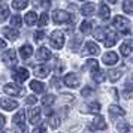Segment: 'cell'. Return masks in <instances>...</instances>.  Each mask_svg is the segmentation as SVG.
I'll list each match as a JSON object with an SVG mask.
<instances>
[{
	"label": "cell",
	"instance_id": "1",
	"mask_svg": "<svg viewBox=\"0 0 133 133\" xmlns=\"http://www.w3.org/2000/svg\"><path fill=\"white\" fill-rule=\"evenodd\" d=\"M49 42H51V45H52L55 49L63 48V45H64V33L60 31V30L52 31L51 36H49Z\"/></svg>",
	"mask_w": 133,
	"mask_h": 133
},
{
	"label": "cell",
	"instance_id": "2",
	"mask_svg": "<svg viewBox=\"0 0 133 133\" xmlns=\"http://www.w3.org/2000/svg\"><path fill=\"white\" fill-rule=\"evenodd\" d=\"M112 24H114L115 29H118L120 31H123L124 35H129V29H130V21H129L127 18H124V17L118 15V17H115V18H114Z\"/></svg>",
	"mask_w": 133,
	"mask_h": 133
},
{
	"label": "cell",
	"instance_id": "3",
	"mask_svg": "<svg viewBox=\"0 0 133 133\" xmlns=\"http://www.w3.org/2000/svg\"><path fill=\"white\" fill-rule=\"evenodd\" d=\"M52 21L55 24H61V23H69L72 21V15L66 11H54L52 12Z\"/></svg>",
	"mask_w": 133,
	"mask_h": 133
},
{
	"label": "cell",
	"instance_id": "4",
	"mask_svg": "<svg viewBox=\"0 0 133 133\" xmlns=\"http://www.w3.org/2000/svg\"><path fill=\"white\" fill-rule=\"evenodd\" d=\"M3 91L9 96H23L24 94V88H21L17 84H6L3 87Z\"/></svg>",
	"mask_w": 133,
	"mask_h": 133
},
{
	"label": "cell",
	"instance_id": "5",
	"mask_svg": "<svg viewBox=\"0 0 133 133\" xmlns=\"http://www.w3.org/2000/svg\"><path fill=\"white\" fill-rule=\"evenodd\" d=\"M2 60H3V63L6 64V66H9V67H12V66H15L17 64V54H15V51L14 49H8L6 52L3 54V57H2Z\"/></svg>",
	"mask_w": 133,
	"mask_h": 133
},
{
	"label": "cell",
	"instance_id": "6",
	"mask_svg": "<svg viewBox=\"0 0 133 133\" xmlns=\"http://www.w3.org/2000/svg\"><path fill=\"white\" fill-rule=\"evenodd\" d=\"M14 124L18 127V129H21L23 132H25L27 130V127H25V114L24 111H19L18 114H15V117L12 118Z\"/></svg>",
	"mask_w": 133,
	"mask_h": 133
},
{
	"label": "cell",
	"instance_id": "7",
	"mask_svg": "<svg viewBox=\"0 0 133 133\" xmlns=\"http://www.w3.org/2000/svg\"><path fill=\"white\" fill-rule=\"evenodd\" d=\"M90 130H105L106 129V123H105V118H103L102 115H97L96 118L93 120L90 126H88Z\"/></svg>",
	"mask_w": 133,
	"mask_h": 133
},
{
	"label": "cell",
	"instance_id": "8",
	"mask_svg": "<svg viewBox=\"0 0 133 133\" xmlns=\"http://www.w3.org/2000/svg\"><path fill=\"white\" fill-rule=\"evenodd\" d=\"M0 106L5 111H14L15 108H18V102L14 100V99H9V97H3L0 100Z\"/></svg>",
	"mask_w": 133,
	"mask_h": 133
},
{
	"label": "cell",
	"instance_id": "9",
	"mask_svg": "<svg viewBox=\"0 0 133 133\" xmlns=\"http://www.w3.org/2000/svg\"><path fill=\"white\" fill-rule=\"evenodd\" d=\"M12 78L17 81V82H24L25 79L29 78V70L24 69V67H18L17 70H14Z\"/></svg>",
	"mask_w": 133,
	"mask_h": 133
},
{
	"label": "cell",
	"instance_id": "10",
	"mask_svg": "<svg viewBox=\"0 0 133 133\" xmlns=\"http://www.w3.org/2000/svg\"><path fill=\"white\" fill-rule=\"evenodd\" d=\"M63 82H64L67 87L75 88V87H78V85H79V78L75 75V73H67L66 76L63 78Z\"/></svg>",
	"mask_w": 133,
	"mask_h": 133
},
{
	"label": "cell",
	"instance_id": "11",
	"mask_svg": "<svg viewBox=\"0 0 133 133\" xmlns=\"http://www.w3.org/2000/svg\"><path fill=\"white\" fill-rule=\"evenodd\" d=\"M81 54L82 55H96V54H99V46L94 42H87Z\"/></svg>",
	"mask_w": 133,
	"mask_h": 133
},
{
	"label": "cell",
	"instance_id": "12",
	"mask_svg": "<svg viewBox=\"0 0 133 133\" xmlns=\"http://www.w3.org/2000/svg\"><path fill=\"white\" fill-rule=\"evenodd\" d=\"M117 39H118V36L115 35L114 31L106 30V35H105V39H103V42H105V46H106V48H111V46H114L115 43H117Z\"/></svg>",
	"mask_w": 133,
	"mask_h": 133
},
{
	"label": "cell",
	"instance_id": "13",
	"mask_svg": "<svg viewBox=\"0 0 133 133\" xmlns=\"http://www.w3.org/2000/svg\"><path fill=\"white\" fill-rule=\"evenodd\" d=\"M36 58L37 61H46L51 58V51H49L48 48H45V46H42V48L37 49V54H36Z\"/></svg>",
	"mask_w": 133,
	"mask_h": 133
},
{
	"label": "cell",
	"instance_id": "14",
	"mask_svg": "<svg viewBox=\"0 0 133 133\" xmlns=\"http://www.w3.org/2000/svg\"><path fill=\"white\" fill-rule=\"evenodd\" d=\"M103 63L105 64H108V66H112V64H115L117 61H118V55L115 54L114 51H109V52H106V54L103 55Z\"/></svg>",
	"mask_w": 133,
	"mask_h": 133
},
{
	"label": "cell",
	"instance_id": "15",
	"mask_svg": "<svg viewBox=\"0 0 133 133\" xmlns=\"http://www.w3.org/2000/svg\"><path fill=\"white\" fill-rule=\"evenodd\" d=\"M41 112H42V111L39 108H33L30 112H29V120H30L31 124H37V123L41 121Z\"/></svg>",
	"mask_w": 133,
	"mask_h": 133
},
{
	"label": "cell",
	"instance_id": "16",
	"mask_svg": "<svg viewBox=\"0 0 133 133\" xmlns=\"http://www.w3.org/2000/svg\"><path fill=\"white\" fill-rule=\"evenodd\" d=\"M126 114V111L120 106H117V105H112V106H109V115H111V118H117V117H123V115Z\"/></svg>",
	"mask_w": 133,
	"mask_h": 133
},
{
	"label": "cell",
	"instance_id": "17",
	"mask_svg": "<svg viewBox=\"0 0 133 133\" xmlns=\"http://www.w3.org/2000/svg\"><path fill=\"white\" fill-rule=\"evenodd\" d=\"M94 9H96V5H94V3H85V5H82V8H81V14H82L84 17H90V15L94 14Z\"/></svg>",
	"mask_w": 133,
	"mask_h": 133
},
{
	"label": "cell",
	"instance_id": "18",
	"mask_svg": "<svg viewBox=\"0 0 133 133\" xmlns=\"http://www.w3.org/2000/svg\"><path fill=\"white\" fill-rule=\"evenodd\" d=\"M3 35L9 39V41H17L18 39V36H19V33L15 29H11V27H5L3 29Z\"/></svg>",
	"mask_w": 133,
	"mask_h": 133
},
{
	"label": "cell",
	"instance_id": "19",
	"mask_svg": "<svg viewBox=\"0 0 133 133\" xmlns=\"http://www.w3.org/2000/svg\"><path fill=\"white\" fill-rule=\"evenodd\" d=\"M31 54H33V48H31V45H29V43H25V45H23L21 48H19V55L23 57V58H29V57H31Z\"/></svg>",
	"mask_w": 133,
	"mask_h": 133
},
{
	"label": "cell",
	"instance_id": "20",
	"mask_svg": "<svg viewBox=\"0 0 133 133\" xmlns=\"http://www.w3.org/2000/svg\"><path fill=\"white\" fill-rule=\"evenodd\" d=\"M100 108H102V106H100V103L99 102H91V103H88V105H87V112H88V114H99V112H100Z\"/></svg>",
	"mask_w": 133,
	"mask_h": 133
},
{
	"label": "cell",
	"instance_id": "21",
	"mask_svg": "<svg viewBox=\"0 0 133 133\" xmlns=\"http://www.w3.org/2000/svg\"><path fill=\"white\" fill-rule=\"evenodd\" d=\"M24 19H25V24L27 25H35L37 23V14L36 12H27Z\"/></svg>",
	"mask_w": 133,
	"mask_h": 133
},
{
	"label": "cell",
	"instance_id": "22",
	"mask_svg": "<svg viewBox=\"0 0 133 133\" xmlns=\"http://www.w3.org/2000/svg\"><path fill=\"white\" fill-rule=\"evenodd\" d=\"M117 129L121 133H133V126H130L129 123H118Z\"/></svg>",
	"mask_w": 133,
	"mask_h": 133
},
{
	"label": "cell",
	"instance_id": "23",
	"mask_svg": "<svg viewBox=\"0 0 133 133\" xmlns=\"http://www.w3.org/2000/svg\"><path fill=\"white\" fill-rule=\"evenodd\" d=\"M121 75H123V70H121V69H115V70H111V72L108 73L109 81H111V82H117V81L121 78Z\"/></svg>",
	"mask_w": 133,
	"mask_h": 133
},
{
	"label": "cell",
	"instance_id": "24",
	"mask_svg": "<svg viewBox=\"0 0 133 133\" xmlns=\"http://www.w3.org/2000/svg\"><path fill=\"white\" fill-rule=\"evenodd\" d=\"M30 88L35 91V93H43V91H45V85H43L42 82H39V81H31Z\"/></svg>",
	"mask_w": 133,
	"mask_h": 133
},
{
	"label": "cell",
	"instance_id": "25",
	"mask_svg": "<svg viewBox=\"0 0 133 133\" xmlns=\"http://www.w3.org/2000/svg\"><path fill=\"white\" fill-rule=\"evenodd\" d=\"M48 73H49V67H46V66H41L35 70V75H36L37 78H46Z\"/></svg>",
	"mask_w": 133,
	"mask_h": 133
},
{
	"label": "cell",
	"instance_id": "26",
	"mask_svg": "<svg viewBox=\"0 0 133 133\" xmlns=\"http://www.w3.org/2000/svg\"><path fill=\"white\" fill-rule=\"evenodd\" d=\"M120 52L124 55V57L130 55V52H132V42H124V43H121Z\"/></svg>",
	"mask_w": 133,
	"mask_h": 133
},
{
	"label": "cell",
	"instance_id": "27",
	"mask_svg": "<svg viewBox=\"0 0 133 133\" xmlns=\"http://www.w3.org/2000/svg\"><path fill=\"white\" fill-rule=\"evenodd\" d=\"M27 5H29V0H12V8L17 9V11H21V9L27 8Z\"/></svg>",
	"mask_w": 133,
	"mask_h": 133
},
{
	"label": "cell",
	"instance_id": "28",
	"mask_svg": "<svg viewBox=\"0 0 133 133\" xmlns=\"http://www.w3.org/2000/svg\"><path fill=\"white\" fill-rule=\"evenodd\" d=\"M84 70H96V69H99V61L97 60H87V63L84 64V67H82Z\"/></svg>",
	"mask_w": 133,
	"mask_h": 133
},
{
	"label": "cell",
	"instance_id": "29",
	"mask_svg": "<svg viewBox=\"0 0 133 133\" xmlns=\"http://www.w3.org/2000/svg\"><path fill=\"white\" fill-rule=\"evenodd\" d=\"M99 15H100L102 19H109V17H111V11H109V8L105 3L100 5V12H99Z\"/></svg>",
	"mask_w": 133,
	"mask_h": 133
},
{
	"label": "cell",
	"instance_id": "30",
	"mask_svg": "<svg viewBox=\"0 0 133 133\" xmlns=\"http://www.w3.org/2000/svg\"><path fill=\"white\" fill-rule=\"evenodd\" d=\"M54 100H55L54 94H45V96L42 97V105L45 108H48V106H51V105L54 103Z\"/></svg>",
	"mask_w": 133,
	"mask_h": 133
},
{
	"label": "cell",
	"instance_id": "31",
	"mask_svg": "<svg viewBox=\"0 0 133 133\" xmlns=\"http://www.w3.org/2000/svg\"><path fill=\"white\" fill-rule=\"evenodd\" d=\"M91 27H93V23L91 21H82L81 23V33H84V35H88L91 31Z\"/></svg>",
	"mask_w": 133,
	"mask_h": 133
},
{
	"label": "cell",
	"instance_id": "32",
	"mask_svg": "<svg viewBox=\"0 0 133 133\" xmlns=\"http://www.w3.org/2000/svg\"><path fill=\"white\" fill-rule=\"evenodd\" d=\"M93 79H94L96 82H103V81H105V72L100 70V69H96V70L93 72Z\"/></svg>",
	"mask_w": 133,
	"mask_h": 133
},
{
	"label": "cell",
	"instance_id": "33",
	"mask_svg": "<svg viewBox=\"0 0 133 133\" xmlns=\"http://www.w3.org/2000/svg\"><path fill=\"white\" fill-rule=\"evenodd\" d=\"M123 11L126 14L133 15V2L132 0H124V2H123Z\"/></svg>",
	"mask_w": 133,
	"mask_h": 133
},
{
	"label": "cell",
	"instance_id": "34",
	"mask_svg": "<svg viewBox=\"0 0 133 133\" xmlns=\"http://www.w3.org/2000/svg\"><path fill=\"white\" fill-rule=\"evenodd\" d=\"M49 126H51V129H57V127L60 126V117H57V115H49Z\"/></svg>",
	"mask_w": 133,
	"mask_h": 133
},
{
	"label": "cell",
	"instance_id": "35",
	"mask_svg": "<svg viewBox=\"0 0 133 133\" xmlns=\"http://www.w3.org/2000/svg\"><path fill=\"white\" fill-rule=\"evenodd\" d=\"M105 31H106V27H99V29L94 31V37L99 39V41H103V39H105Z\"/></svg>",
	"mask_w": 133,
	"mask_h": 133
},
{
	"label": "cell",
	"instance_id": "36",
	"mask_svg": "<svg viewBox=\"0 0 133 133\" xmlns=\"http://www.w3.org/2000/svg\"><path fill=\"white\" fill-rule=\"evenodd\" d=\"M123 96L126 97V99H132L133 97V87L130 84L126 85V88H124V91H123Z\"/></svg>",
	"mask_w": 133,
	"mask_h": 133
},
{
	"label": "cell",
	"instance_id": "37",
	"mask_svg": "<svg viewBox=\"0 0 133 133\" xmlns=\"http://www.w3.org/2000/svg\"><path fill=\"white\" fill-rule=\"evenodd\" d=\"M9 17V9H8L6 5H0V18L5 19Z\"/></svg>",
	"mask_w": 133,
	"mask_h": 133
},
{
	"label": "cell",
	"instance_id": "38",
	"mask_svg": "<svg viewBox=\"0 0 133 133\" xmlns=\"http://www.w3.org/2000/svg\"><path fill=\"white\" fill-rule=\"evenodd\" d=\"M81 42H82V36H78V35H76V36L72 39V42H70V46H72V48H78Z\"/></svg>",
	"mask_w": 133,
	"mask_h": 133
},
{
	"label": "cell",
	"instance_id": "39",
	"mask_svg": "<svg viewBox=\"0 0 133 133\" xmlns=\"http://www.w3.org/2000/svg\"><path fill=\"white\" fill-rule=\"evenodd\" d=\"M11 24H12V27H19L21 25V17L19 15H14L11 18Z\"/></svg>",
	"mask_w": 133,
	"mask_h": 133
},
{
	"label": "cell",
	"instance_id": "40",
	"mask_svg": "<svg viewBox=\"0 0 133 133\" xmlns=\"http://www.w3.org/2000/svg\"><path fill=\"white\" fill-rule=\"evenodd\" d=\"M46 23H48V14L43 12L42 15H41V18H39V25L43 27V25H46Z\"/></svg>",
	"mask_w": 133,
	"mask_h": 133
},
{
	"label": "cell",
	"instance_id": "41",
	"mask_svg": "<svg viewBox=\"0 0 133 133\" xmlns=\"http://www.w3.org/2000/svg\"><path fill=\"white\" fill-rule=\"evenodd\" d=\"M48 132V127L45 126V124H39V126L33 130V133H46Z\"/></svg>",
	"mask_w": 133,
	"mask_h": 133
},
{
	"label": "cell",
	"instance_id": "42",
	"mask_svg": "<svg viewBox=\"0 0 133 133\" xmlns=\"http://www.w3.org/2000/svg\"><path fill=\"white\" fill-rule=\"evenodd\" d=\"M81 94H82L84 97H88V96H91V94H94V90H93V88H90V87H85V88H82Z\"/></svg>",
	"mask_w": 133,
	"mask_h": 133
},
{
	"label": "cell",
	"instance_id": "43",
	"mask_svg": "<svg viewBox=\"0 0 133 133\" xmlns=\"http://www.w3.org/2000/svg\"><path fill=\"white\" fill-rule=\"evenodd\" d=\"M33 37H35V41H36V42H41L43 37H45V33H43V31H35Z\"/></svg>",
	"mask_w": 133,
	"mask_h": 133
},
{
	"label": "cell",
	"instance_id": "44",
	"mask_svg": "<svg viewBox=\"0 0 133 133\" xmlns=\"http://www.w3.org/2000/svg\"><path fill=\"white\" fill-rule=\"evenodd\" d=\"M36 102H37L36 96H27V99H25V103L27 105H35Z\"/></svg>",
	"mask_w": 133,
	"mask_h": 133
},
{
	"label": "cell",
	"instance_id": "45",
	"mask_svg": "<svg viewBox=\"0 0 133 133\" xmlns=\"http://www.w3.org/2000/svg\"><path fill=\"white\" fill-rule=\"evenodd\" d=\"M5 123H6V118L0 114V129H2V127H5Z\"/></svg>",
	"mask_w": 133,
	"mask_h": 133
},
{
	"label": "cell",
	"instance_id": "46",
	"mask_svg": "<svg viewBox=\"0 0 133 133\" xmlns=\"http://www.w3.org/2000/svg\"><path fill=\"white\" fill-rule=\"evenodd\" d=\"M0 48H6V42L3 39H0Z\"/></svg>",
	"mask_w": 133,
	"mask_h": 133
},
{
	"label": "cell",
	"instance_id": "47",
	"mask_svg": "<svg viewBox=\"0 0 133 133\" xmlns=\"http://www.w3.org/2000/svg\"><path fill=\"white\" fill-rule=\"evenodd\" d=\"M51 3H52V0H45V2H43V5H45L46 8H48L49 5H51Z\"/></svg>",
	"mask_w": 133,
	"mask_h": 133
},
{
	"label": "cell",
	"instance_id": "48",
	"mask_svg": "<svg viewBox=\"0 0 133 133\" xmlns=\"http://www.w3.org/2000/svg\"><path fill=\"white\" fill-rule=\"evenodd\" d=\"M33 5H35V6H39V5H41V0H35Z\"/></svg>",
	"mask_w": 133,
	"mask_h": 133
},
{
	"label": "cell",
	"instance_id": "49",
	"mask_svg": "<svg viewBox=\"0 0 133 133\" xmlns=\"http://www.w3.org/2000/svg\"><path fill=\"white\" fill-rule=\"evenodd\" d=\"M108 2H111V3H117V0H108Z\"/></svg>",
	"mask_w": 133,
	"mask_h": 133
},
{
	"label": "cell",
	"instance_id": "50",
	"mask_svg": "<svg viewBox=\"0 0 133 133\" xmlns=\"http://www.w3.org/2000/svg\"><path fill=\"white\" fill-rule=\"evenodd\" d=\"M0 5H5V0H0Z\"/></svg>",
	"mask_w": 133,
	"mask_h": 133
},
{
	"label": "cell",
	"instance_id": "51",
	"mask_svg": "<svg viewBox=\"0 0 133 133\" xmlns=\"http://www.w3.org/2000/svg\"><path fill=\"white\" fill-rule=\"evenodd\" d=\"M0 133H9V132H6V130H0Z\"/></svg>",
	"mask_w": 133,
	"mask_h": 133
},
{
	"label": "cell",
	"instance_id": "52",
	"mask_svg": "<svg viewBox=\"0 0 133 133\" xmlns=\"http://www.w3.org/2000/svg\"><path fill=\"white\" fill-rule=\"evenodd\" d=\"M132 78H133V75H132Z\"/></svg>",
	"mask_w": 133,
	"mask_h": 133
}]
</instances>
